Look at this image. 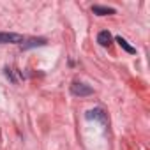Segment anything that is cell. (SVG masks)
Segmentation results:
<instances>
[{"label":"cell","mask_w":150,"mask_h":150,"mask_svg":"<svg viewBox=\"0 0 150 150\" xmlns=\"http://www.w3.org/2000/svg\"><path fill=\"white\" fill-rule=\"evenodd\" d=\"M25 37L21 34L13 32H0V44H23Z\"/></svg>","instance_id":"1"},{"label":"cell","mask_w":150,"mask_h":150,"mask_svg":"<svg viewBox=\"0 0 150 150\" xmlns=\"http://www.w3.org/2000/svg\"><path fill=\"white\" fill-rule=\"evenodd\" d=\"M71 92H72V96H78V97H87V96H92L94 94V90L88 85L80 83V81H74L71 85Z\"/></svg>","instance_id":"2"},{"label":"cell","mask_w":150,"mask_h":150,"mask_svg":"<svg viewBox=\"0 0 150 150\" xmlns=\"http://www.w3.org/2000/svg\"><path fill=\"white\" fill-rule=\"evenodd\" d=\"M87 118L88 120H101L103 124H106V115L101 108H96V110H90L87 111Z\"/></svg>","instance_id":"3"},{"label":"cell","mask_w":150,"mask_h":150,"mask_svg":"<svg viewBox=\"0 0 150 150\" xmlns=\"http://www.w3.org/2000/svg\"><path fill=\"white\" fill-rule=\"evenodd\" d=\"M92 11H94V14H97V16L115 14V9H113V7H104V6H92Z\"/></svg>","instance_id":"4"},{"label":"cell","mask_w":150,"mask_h":150,"mask_svg":"<svg viewBox=\"0 0 150 150\" xmlns=\"http://www.w3.org/2000/svg\"><path fill=\"white\" fill-rule=\"evenodd\" d=\"M97 42H99L101 46H110V44H111V34H110L108 30L99 32V35H97Z\"/></svg>","instance_id":"5"},{"label":"cell","mask_w":150,"mask_h":150,"mask_svg":"<svg viewBox=\"0 0 150 150\" xmlns=\"http://www.w3.org/2000/svg\"><path fill=\"white\" fill-rule=\"evenodd\" d=\"M44 44H46V39H44V37L30 39L28 42H23V44H21V50H28V48H34V46H44Z\"/></svg>","instance_id":"6"},{"label":"cell","mask_w":150,"mask_h":150,"mask_svg":"<svg viewBox=\"0 0 150 150\" xmlns=\"http://www.w3.org/2000/svg\"><path fill=\"white\" fill-rule=\"evenodd\" d=\"M117 42H118V44H120V48H122V50H125L127 53H131V55H134V53H136V50H134V48H132L125 39H124V37H120V35H118V37H117Z\"/></svg>","instance_id":"7"},{"label":"cell","mask_w":150,"mask_h":150,"mask_svg":"<svg viewBox=\"0 0 150 150\" xmlns=\"http://www.w3.org/2000/svg\"><path fill=\"white\" fill-rule=\"evenodd\" d=\"M6 76H7V78H11V81H13V83H16V78L13 76V71H11V69H6Z\"/></svg>","instance_id":"8"}]
</instances>
